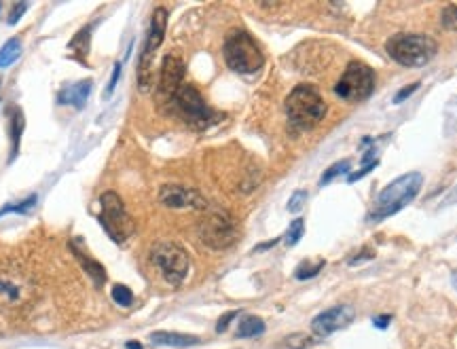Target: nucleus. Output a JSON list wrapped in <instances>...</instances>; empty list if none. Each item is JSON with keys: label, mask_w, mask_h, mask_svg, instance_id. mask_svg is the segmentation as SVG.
I'll return each instance as SVG.
<instances>
[{"label": "nucleus", "mask_w": 457, "mask_h": 349, "mask_svg": "<svg viewBox=\"0 0 457 349\" xmlns=\"http://www.w3.org/2000/svg\"><path fill=\"white\" fill-rule=\"evenodd\" d=\"M444 135L457 133V96H453L444 106V121H442Z\"/></svg>", "instance_id": "21"}, {"label": "nucleus", "mask_w": 457, "mask_h": 349, "mask_svg": "<svg viewBox=\"0 0 457 349\" xmlns=\"http://www.w3.org/2000/svg\"><path fill=\"white\" fill-rule=\"evenodd\" d=\"M159 201L172 209H208V199L191 186L182 184H164L159 191Z\"/></svg>", "instance_id": "11"}, {"label": "nucleus", "mask_w": 457, "mask_h": 349, "mask_svg": "<svg viewBox=\"0 0 457 349\" xmlns=\"http://www.w3.org/2000/svg\"><path fill=\"white\" fill-rule=\"evenodd\" d=\"M110 297H113V301H115L117 305H121V307H131V305H133V295H131V290H129L127 286H123V284H115L113 290H110Z\"/></svg>", "instance_id": "23"}, {"label": "nucleus", "mask_w": 457, "mask_h": 349, "mask_svg": "<svg viewBox=\"0 0 457 349\" xmlns=\"http://www.w3.org/2000/svg\"><path fill=\"white\" fill-rule=\"evenodd\" d=\"M453 201H457V186H455V191H453V193H451V195L444 199V205H451Z\"/></svg>", "instance_id": "37"}, {"label": "nucleus", "mask_w": 457, "mask_h": 349, "mask_svg": "<svg viewBox=\"0 0 457 349\" xmlns=\"http://www.w3.org/2000/svg\"><path fill=\"white\" fill-rule=\"evenodd\" d=\"M375 165H377V163H372V165H364V168H360V172H351V174L347 176V182H356V180H360V178H364L370 170H375Z\"/></svg>", "instance_id": "34"}, {"label": "nucleus", "mask_w": 457, "mask_h": 349, "mask_svg": "<svg viewBox=\"0 0 457 349\" xmlns=\"http://www.w3.org/2000/svg\"><path fill=\"white\" fill-rule=\"evenodd\" d=\"M34 205H36V195H30L24 201H17L13 205H5L3 209H0V216H5V214H28Z\"/></svg>", "instance_id": "22"}, {"label": "nucleus", "mask_w": 457, "mask_h": 349, "mask_svg": "<svg viewBox=\"0 0 457 349\" xmlns=\"http://www.w3.org/2000/svg\"><path fill=\"white\" fill-rule=\"evenodd\" d=\"M440 24L442 28L457 32V5H447L440 13Z\"/></svg>", "instance_id": "27"}, {"label": "nucleus", "mask_w": 457, "mask_h": 349, "mask_svg": "<svg viewBox=\"0 0 457 349\" xmlns=\"http://www.w3.org/2000/svg\"><path fill=\"white\" fill-rule=\"evenodd\" d=\"M127 349H142V345L136 343V341H129V343H127Z\"/></svg>", "instance_id": "38"}, {"label": "nucleus", "mask_w": 457, "mask_h": 349, "mask_svg": "<svg viewBox=\"0 0 457 349\" xmlns=\"http://www.w3.org/2000/svg\"><path fill=\"white\" fill-rule=\"evenodd\" d=\"M184 85V61L178 55H166L159 75V98L168 104L170 98Z\"/></svg>", "instance_id": "13"}, {"label": "nucleus", "mask_w": 457, "mask_h": 349, "mask_svg": "<svg viewBox=\"0 0 457 349\" xmlns=\"http://www.w3.org/2000/svg\"><path fill=\"white\" fill-rule=\"evenodd\" d=\"M235 218L222 207H208L205 216L199 223V239L212 250H226L238 242Z\"/></svg>", "instance_id": "6"}, {"label": "nucleus", "mask_w": 457, "mask_h": 349, "mask_svg": "<svg viewBox=\"0 0 457 349\" xmlns=\"http://www.w3.org/2000/svg\"><path fill=\"white\" fill-rule=\"evenodd\" d=\"M421 186H423V176L419 172H409V174H402L400 178L392 180L384 191L377 195L368 218L379 223V221H386V218L398 214L400 209H405L419 195Z\"/></svg>", "instance_id": "1"}, {"label": "nucleus", "mask_w": 457, "mask_h": 349, "mask_svg": "<svg viewBox=\"0 0 457 349\" xmlns=\"http://www.w3.org/2000/svg\"><path fill=\"white\" fill-rule=\"evenodd\" d=\"M222 55L226 66L238 75H254L265 66V55L259 43L246 30H233L226 34Z\"/></svg>", "instance_id": "4"}, {"label": "nucleus", "mask_w": 457, "mask_h": 349, "mask_svg": "<svg viewBox=\"0 0 457 349\" xmlns=\"http://www.w3.org/2000/svg\"><path fill=\"white\" fill-rule=\"evenodd\" d=\"M419 85H421V83H413V85H409V87H402V89L394 96V104H402L407 98H411V96L419 89Z\"/></svg>", "instance_id": "31"}, {"label": "nucleus", "mask_w": 457, "mask_h": 349, "mask_svg": "<svg viewBox=\"0 0 457 349\" xmlns=\"http://www.w3.org/2000/svg\"><path fill=\"white\" fill-rule=\"evenodd\" d=\"M303 233H305V223H303V218H294V221L290 223L286 235H284V242H286L288 246H296V244L300 242Z\"/></svg>", "instance_id": "25"}, {"label": "nucleus", "mask_w": 457, "mask_h": 349, "mask_svg": "<svg viewBox=\"0 0 457 349\" xmlns=\"http://www.w3.org/2000/svg\"><path fill=\"white\" fill-rule=\"evenodd\" d=\"M265 332V322L261 318L248 315L240 322L238 326V336L240 339H252V336H261Z\"/></svg>", "instance_id": "18"}, {"label": "nucleus", "mask_w": 457, "mask_h": 349, "mask_svg": "<svg viewBox=\"0 0 457 349\" xmlns=\"http://www.w3.org/2000/svg\"><path fill=\"white\" fill-rule=\"evenodd\" d=\"M170 110L195 129H205L216 121V112L205 104L203 96L193 85H182L168 102Z\"/></svg>", "instance_id": "5"}, {"label": "nucleus", "mask_w": 457, "mask_h": 349, "mask_svg": "<svg viewBox=\"0 0 457 349\" xmlns=\"http://www.w3.org/2000/svg\"><path fill=\"white\" fill-rule=\"evenodd\" d=\"M100 225L108 237L117 244H125L133 233V223L123 205V199L115 191H106L100 197Z\"/></svg>", "instance_id": "8"}, {"label": "nucleus", "mask_w": 457, "mask_h": 349, "mask_svg": "<svg viewBox=\"0 0 457 349\" xmlns=\"http://www.w3.org/2000/svg\"><path fill=\"white\" fill-rule=\"evenodd\" d=\"M26 9H28V3H17V5H13L11 7V13H9V17H7V24H17L20 22V17L26 13Z\"/></svg>", "instance_id": "30"}, {"label": "nucleus", "mask_w": 457, "mask_h": 349, "mask_svg": "<svg viewBox=\"0 0 457 349\" xmlns=\"http://www.w3.org/2000/svg\"><path fill=\"white\" fill-rule=\"evenodd\" d=\"M307 197H310V195H307V191H294V193H292V197L288 199V205H286V207H288V212H292V214L300 212L303 205L307 203Z\"/></svg>", "instance_id": "28"}, {"label": "nucleus", "mask_w": 457, "mask_h": 349, "mask_svg": "<svg viewBox=\"0 0 457 349\" xmlns=\"http://www.w3.org/2000/svg\"><path fill=\"white\" fill-rule=\"evenodd\" d=\"M375 91V73L362 61H349L345 73L335 85V94L345 102H362Z\"/></svg>", "instance_id": "9"}, {"label": "nucleus", "mask_w": 457, "mask_h": 349, "mask_svg": "<svg viewBox=\"0 0 457 349\" xmlns=\"http://www.w3.org/2000/svg\"><path fill=\"white\" fill-rule=\"evenodd\" d=\"M92 28L94 26H85L83 30H79V32H76V36L72 38V43H70V51H74L76 55H79V59H83V61H85V57L89 53Z\"/></svg>", "instance_id": "19"}, {"label": "nucleus", "mask_w": 457, "mask_h": 349, "mask_svg": "<svg viewBox=\"0 0 457 349\" xmlns=\"http://www.w3.org/2000/svg\"><path fill=\"white\" fill-rule=\"evenodd\" d=\"M349 168H351V163L345 159V161H339V163H333L326 172H324V176L320 178V186H326L328 182H333L337 176H341V174H345V172H349Z\"/></svg>", "instance_id": "24"}, {"label": "nucleus", "mask_w": 457, "mask_h": 349, "mask_svg": "<svg viewBox=\"0 0 457 349\" xmlns=\"http://www.w3.org/2000/svg\"><path fill=\"white\" fill-rule=\"evenodd\" d=\"M388 55L405 68H421L438 53V43L428 34L398 32L386 40Z\"/></svg>", "instance_id": "3"}, {"label": "nucleus", "mask_w": 457, "mask_h": 349, "mask_svg": "<svg viewBox=\"0 0 457 349\" xmlns=\"http://www.w3.org/2000/svg\"><path fill=\"white\" fill-rule=\"evenodd\" d=\"M26 127V117L24 110L20 106L9 108V133H11V155H9V163L17 157L20 153V144H22V133Z\"/></svg>", "instance_id": "14"}, {"label": "nucleus", "mask_w": 457, "mask_h": 349, "mask_svg": "<svg viewBox=\"0 0 457 349\" xmlns=\"http://www.w3.org/2000/svg\"><path fill=\"white\" fill-rule=\"evenodd\" d=\"M356 318V309L351 305H337L322 313H318L312 322V330L316 336H331L333 332H339L347 328Z\"/></svg>", "instance_id": "12"}, {"label": "nucleus", "mask_w": 457, "mask_h": 349, "mask_svg": "<svg viewBox=\"0 0 457 349\" xmlns=\"http://www.w3.org/2000/svg\"><path fill=\"white\" fill-rule=\"evenodd\" d=\"M150 260L170 286H180L191 269L187 250L174 242H157L150 248Z\"/></svg>", "instance_id": "7"}, {"label": "nucleus", "mask_w": 457, "mask_h": 349, "mask_svg": "<svg viewBox=\"0 0 457 349\" xmlns=\"http://www.w3.org/2000/svg\"><path fill=\"white\" fill-rule=\"evenodd\" d=\"M284 106L294 131H310L326 117V102L314 85H296L288 94Z\"/></svg>", "instance_id": "2"}, {"label": "nucleus", "mask_w": 457, "mask_h": 349, "mask_svg": "<svg viewBox=\"0 0 457 349\" xmlns=\"http://www.w3.org/2000/svg\"><path fill=\"white\" fill-rule=\"evenodd\" d=\"M89 94H92V81H81V83L68 85L59 94V104H72L74 108H83Z\"/></svg>", "instance_id": "16"}, {"label": "nucleus", "mask_w": 457, "mask_h": 349, "mask_svg": "<svg viewBox=\"0 0 457 349\" xmlns=\"http://www.w3.org/2000/svg\"><path fill=\"white\" fill-rule=\"evenodd\" d=\"M324 269V260H318V262H314V265H310V262H300L298 267H296V279H310V277H316L320 271Z\"/></svg>", "instance_id": "26"}, {"label": "nucleus", "mask_w": 457, "mask_h": 349, "mask_svg": "<svg viewBox=\"0 0 457 349\" xmlns=\"http://www.w3.org/2000/svg\"><path fill=\"white\" fill-rule=\"evenodd\" d=\"M150 341L155 345H166V347H193L199 345L201 339L193 334H182V332H170V330H157L150 334Z\"/></svg>", "instance_id": "15"}, {"label": "nucleus", "mask_w": 457, "mask_h": 349, "mask_svg": "<svg viewBox=\"0 0 457 349\" xmlns=\"http://www.w3.org/2000/svg\"><path fill=\"white\" fill-rule=\"evenodd\" d=\"M362 256H356V258H351L349 260V265H358V262H362V260H368V258H375V254L370 252V250H364V252H360Z\"/></svg>", "instance_id": "36"}, {"label": "nucleus", "mask_w": 457, "mask_h": 349, "mask_svg": "<svg viewBox=\"0 0 457 349\" xmlns=\"http://www.w3.org/2000/svg\"><path fill=\"white\" fill-rule=\"evenodd\" d=\"M390 322H392V315H379V318L372 320V324H375L377 328H388Z\"/></svg>", "instance_id": "35"}, {"label": "nucleus", "mask_w": 457, "mask_h": 349, "mask_svg": "<svg viewBox=\"0 0 457 349\" xmlns=\"http://www.w3.org/2000/svg\"><path fill=\"white\" fill-rule=\"evenodd\" d=\"M70 250L74 252L76 260L81 262V267L85 269V273H87V275L94 279V282H96V286H102V284L106 282V271H104V267H102L98 260H94L92 256H87V252H85V250L76 248V244H74V242L70 244Z\"/></svg>", "instance_id": "17"}, {"label": "nucleus", "mask_w": 457, "mask_h": 349, "mask_svg": "<svg viewBox=\"0 0 457 349\" xmlns=\"http://www.w3.org/2000/svg\"><path fill=\"white\" fill-rule=\"evenodd\" d=\"M119 77H121V64H115V70H113L110 83H108V87H106V96H110V94L115 91V87H117V81H119Z\"/></svg>", "instance_id": "33"}, {"label": "nucleus", "mask_w": 457, "mask_h": 349, "mask_svg": "<svg viewBox=\"0 0 457 349\" xmlns=\"http://www.w3.org/2000/svg\"><path fill=\"white\" fill-rule=\"evenodd\" d=\"M238 315H240V311H226V313L218 320V324H216V332H224V330L228 328V324H231Z\"/></svg>", "instance_id": "32"}, {"label": "nucleus", "mask_w": 457, "mask_h": 349, "mask_svg": "<svg viewBox=\"0 0 457 349\" xmlns=\"http://www.w3.org/2000/svg\"><path fill=\"white\" fill-rule=\"evenodd\" d=\"M451 284H453V288L457 290V271H453V275H451Z\"/></svg>", "instance_id": "39"}, {"label": "nucleus", "mask_w": 457, "mask_h": 349, "mask_svg": "<svg viewBox=\"0 0 457 349\" xmlns=\"http://www.w3.org/2000/svg\"><path fill=\"white\" fill-rule=\"evenodd\" d=\"M312 343H314V341H310V336H305V334H292V336H288V341H286V345H288L290 349H307Z\"/></svg>", "instance_id": "29"}, {"label": "nucleus", "mask_w": 457, "mask_h": 349, "mask_svg": "<svg viewBox=\"0 0 457 349\" xmlns=\"http://www.w3.org/2000/svg\"><path fill=\"white\" fill-rule=\"evenodd\" d=\"M166 30H168V11L164 7H157L152 11L150 17V28H148V36L140 55V64H138V83L140 89L146 91L150 85V64H152V55L161 47L164 38H166Z\"/></svg>", "instance_id": "10"}, {"label": "nucleus", "mask_w": 457, "mask_h": 349, "mask_svg": "<svg viewBox=\"0 0 457 349\" xmlns=\"http://www.w3.org/2000/svg\"><path fill=\"white\" fill-rule=\"evenodd\" d=\"M22 55V43L20 38H11L3 45V49H0V68H7L11 66L13 61H17Z\"/></svg>", "instance_id": "20"}]
</instances>
